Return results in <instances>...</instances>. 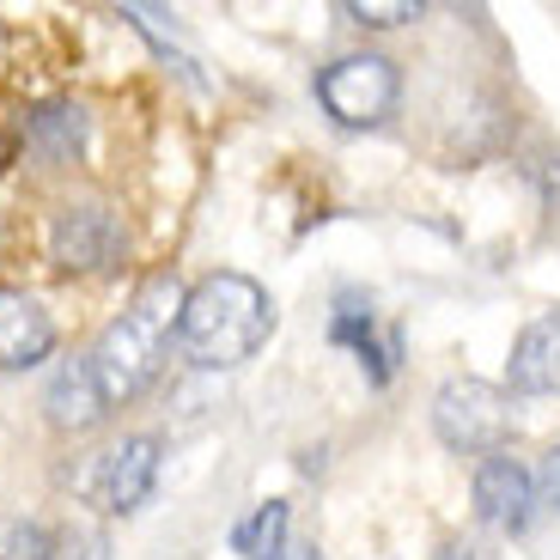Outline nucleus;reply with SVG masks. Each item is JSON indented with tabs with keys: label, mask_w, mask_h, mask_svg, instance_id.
<instances>
[{
	"label": "nucleus",
	"mask_w": 560,
	"mask_h": 560,
	"mask_svg": "<svg viewBox=\"0 0 560 560\" xmlns=\"http://www.w3.org/2000/svg\"><path fill=\"white\" fill-rule=\"evenodd\" d=\"M153 481H159V439L153 433H135L73 469V493L85 505H98V512H135V505H147Z\"/></svg>",
	"instance_id": "20e7f679"
},
{
	"label": "nucleus",
	"mask_w": 560,
	"mask_h": 560,
	"mask_svg": "<svg viewBox=\"0 0 560 560\" xmlns=\"http://www.w3.org/2000/svg\"><path fill=\"white\" fill-rule=\"evenodd\" d=\"M43 560H110V536L98 524H56Z\"/></svg>",
	"instance_id": "4468645a"
},
{
	"label": "nucleus",
	"mask_w": 560,
	"mask_h": 560,
	"mask_svg": "<svg viewBox=\"0 0 560 560\" xmlns=\"http://www.w3.org/2000/svg\"><path fill=\"white\" fill-rule=\"evenodd\" d=\"M49 256L68 275H104L122 256V213L104 201H68L49 225Z\"/></svg>",
	"instance_id": "423d86ee"
},
{
	"label": "nucleus",
	"mask_w": 560,
	"mask_h": 560,
	"mask_svg": "<svg viewBox=\"0 0 560 560\" xmlns=\"http://www.w3.org/2000/svg\"><path fill=\"white\" fill-rule=\"evenodd\" d=\"M56 348V323L31 293L0 287V372H19V365H37L43 353Z\"/></svg>",
	"instance_id": "1a4fd4ad"
},
{
	"label": "nucleus",
	"mask_w": 560,
	"mask_h": 560,
	"mask_svg": "<svg viewBox=\"0 0 560 560\" xmlns=\"http://www.w3.org/2000/svg\"><path fill=\"white\" fill-rule=\"evenodd\" d=\"M43 555H49V530L0 512V560H43Z\"/></svg>",
	"instance_id": "dca6fc26"
},
{
	"label": "nucleus",
	"mask_w": 560,
	"mask_h": 560,
	"mask_svg": "<svg viewBox=\"0 0 560 560\" xmlns=\"http://www.w3.org/2000/svg\"><path fill=\"white\" fill-rule=\"evenodd\" d=\"M439 560H488V555H481V548H469V542H463V548H445V555H439Z\"/></svg>",
	"instance_id": "a211bd4d"
},
{
	"label": "nucleus",
	"mask_w": 560,
	"mask_h": 560,
	"mask_svg": "<svg viewBox=\"0 0 560 560\" xmlns=\"http://www.w3.org/2000/svg\"><path fill=\"white\" fill-rule=\"evenodd\" d=\"M25 140L37 159H73L85 147V110L80 104H43L25 122Z\"/></svg>",
	"instance_id": "f8f14e48"
},
{
	"label": "nucleus",
	"mask_w": 560,
	"mask_h": 560,
	"mask_svg": "<svg viewBox=\"0 0 560 560\" xmlns=\"http://www.w3.org/2000/svg\"><path fill=\"white\" fill-rule=\"evenodd\" d=\"M396 92H402V80H396V61L384 56H341L317 73V98L341 128L384 122L396 110Z\"/></svg>",
	"instance_id": "39448f33"
},
{
	"label": "nucleus",
	"mask_w": 560,
	"mask_h": 560,
	"mask_svg": "<svg viewBox=\"0 0 560 560\" xmlns=\"http://www.w3.org/2000/svg\"><path fill=\"white\" fill-rule=\"evenodd\" d=\"M232 548H238L244 560H287V500L256 505L250 518L232 530Z\"/></svg>",
	"instance_id": "ddd939ff"
},
{
	"label": "nucleus",
	"mask_w": 560,
	"mask_h": 560,
	"mask_svg": "<svg viewBox=\"0 0 560 560\" xmlns=\"http://www.w3.org/2000/svg\"><path fill=\"white\" fill-rule=\"evenodd\" d=\"M0 165H7V140H0Z\"/></svg>",
	"instance_id": "6ab92c4d"
},
{
	"label": "nucleus",
	"mask_w": 560,
	"mask_h": 560,
	"mask_svg": "<svg viewBox=\"0 0 560 560\" xmlns=\"http://www.w3.org/2000/svg\"><path fill=\"white\" fill-rule=\"evenodd\" d=\"M329 336H336V341H348V348L360 353V365L372 372V384H390V378H396L402 341H396V336H378V317H372V311H360V305L336 311V323H329Z\"/></svg>",
	"instance_id": "9b49d317"
},
{
	"label": "nucleus",
	"mask_w": 560,
	"mask_h": 560,
	"mask_svg": "<svg viewBox=\"0 0 560 560\" xmlns=\"http://www.w3.org/2000/svg\"><path fill=\"white\" fill-rule=\"evenodd\" d=\"M433 433L451 451H481V457H493L505 445V433H512V396L488 378H451L433 396Z\"/></svg>",
	"instance_id": "7ed1b4c3"
},
{
	"label": "nucleus",
	"mask_w": 560,
	"mask_h": 560,
	"mask_svg": "<svg viewBox=\"0 0 560 560\" xmlns=\"http://www.w3.org/2000/svg\"><path fill=\"white\" fill-rule=\"evenodd\" d=\"M177 323H183V287L171 275H153L135 299H128L122 317L92 341V353H85L104 402L122 408L128 396H140L159 372H165V353H171Z\"/></svg>",
	"instance_id": "f257e3e1"
},
{
	"label": "nucleus",
	"mask_w": 560,
	"mask_h": 560,
	"mask_svg": "<svg viewBox=\"0 0 560 560\" xmlns=\"http://www.w3.org/2000/svg\"><path fill=\"white\" fill-rule=\"evenodd\" d=\"M505 384H512V396H555L560 390V311L524 323V336L512 341Z\"/></svg>",
	"instance_id": "6e6552de"
},
{
	"label": "nucleus",
	"mask_w": 560,
	"mask_h": 560,
	"mask_svg": "<svg viewBox=\"0 0 560 560\" xmlns=\"http://www.w3.org/2000/svg\"><path fill=\"white\" fill-rule=\"evenodd\" d=\"M341 19L360 25V31H396V25H408V19H420V0H348Z\"/></svg>",
	"instance_id": "2eb2a0df"
},
{
	"label": "nucleus",
	"mask_w": 560,
	"mask_h": 560,
	"mask_svg": "<svg viewBox=\"0 0 560 560\" xmlns=\"http://www.w3.org/2000/svg\"><path fill=\"white\" fill-rule=\"evenodd\" d=\"M530 505H536V481L518 457H500V451L481 457V469H476L481 524H493V530H524V524H530Z\"/></svg>",
	"instance_id": "0eeeda50"
},
{
	"label": "nucleus",
	"mask_w": 560,
	"mask_h": 560,
	"mask_svg": "<svg viewBox=\"0 0 560 560\" xmlns=\"http://www.w3.org/2000/svg\"><path fill=\"white\" fill-rule=\"evenodd\" d=\"M275 329V305L250 275H208L183 293V323L177 341L201 372H232L244 365L262 336Z\"/></svg>",
	"instance_id": "f03ea898"
},
{
	"label": "nucleus",
	"mask_w": 560,
	"mask_h": 560,
	"mask_svg": "<svg viewBox=\"0 0 560 560\" xmlns=\"http://www.w3.org/2000/svg\"><path fill=\"white\" fill-rule=\"evenodd\" d=\"M542 488H548V500L560 505V445L548 451V463H542Z\"/></svg>",
	"instance_id": "f3484780"
},
{
	"label": "nucleus",
	"mask_w": 560,
	"mask_h": 560,
	"mask_svg": "<svg viewBox=\"0 0 560 560\" xmlns=\"http://www.w3.org/2000/svg\"><path fill=\"white\" fill-rule=\"evenodd\" d=\"M110 415V402H104L98 378H92V365L73 360L56 372V384H49V420L56 427H68V433H85V427H98V420Z\"/></svg>",
	"instance_id": "9d476101"
}]
</instances>
